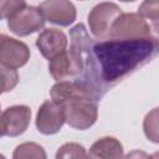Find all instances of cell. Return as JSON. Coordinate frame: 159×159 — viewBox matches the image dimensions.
I'll list each match as a JSON object with an SVG mask.
<instances>
[{"label":"cell","mask_w":159,"mask_h":159,"mask_svg":"<svg viewBox=\"0 0 159 159\" xmlns=\"http://www.w3.org/2000/svg\"><path fill=\"white\" fill-rule=\"evenodd\" d=\"M158 51V39L94 41L80 81L88 84L101 99L118 82L150 62Z\"/></svg>","instance_id":"6da1fadb"},{"label":"cell","mask_w":159,"mask_h":159,"mask_svg":"<svg viewBox=\"0 0 159 159\" xmlns=\"http://www.w3.org/2000/svg\"><path fill=\"white\" fill-rule=\"evenodd\" d=\"M50 94L52 101L61 106L65 122L70 127L84 130L96 123L99 99L84 82L80 80L57 82Z\"/></svg>","instance_id":"7a4b0ae2"},{"label":"cell","mask_w":159,"mask_h":159,"mask_svg":"<svg viewBox=\"0 0 159 159\" xmlns=\"http://www.w3.org/2000/svg\"><path fill=\"white\" fill-rule=\"evenodd\" d=\"M70 50L66 48L48 62V71L57 82L80 80L83 76L94 40L80 22L70 30Z\"/></svg>","instance_id":"3957f363"},{"label":"cell","mask_w":159,"mask_h":159,"mask_svg":"<svg viewBox=\"0 0 159 159\" xmlns=\"http://www.w3.org/2000/svg\"><path fill=\"white\" fill-rule=\"evenodd\" d=\"M158 39V27L138 12L122 14L113 22L109 40H145Z\"/></svg>","instance_id":"277c9868"},{"label":"cell","mask_w":159,"mask_h":159,"mask_svg":"<svg viewBox=\"0 0 159 159\" xmlns=\"http://www.w3.org/2000/svg\"><path fill=\"white\" fill-rule=\"evenodd\" d=\"M122 14V9L114 2H101L96 5L88 15V25L92 35L98 41L109 40L112 25Z\"/></svg>","instance_id":"5b68a950"},{"label":"cell","mask_w":159,"mask_h":159,"mask_svg":"<svg viewBox=\"0 0 159 159\" xmlns=\"http://www.w3.org/2000/svg\"><path fill=\"white\" fill-rule=\"evenodd\" d=\"M45 17L40 9L27 4L7 19V27L17 36H27L34 34L42 29Z\"/></svg>","instance_id":"8992f818"},{"label":"cell","mask_w":159,"mask_h":159,"mask_svg":"<svg viewBox=\"0 0 159 159\" xmlns=\"http://www.w3.org/2000/svg\"><path fill=\"white\" fill-rule=\"evenodd\" d=\"M30 58L27 45L20 40L0 34V65L9 68H19Z\"/></svg>","instance_id":"52a82bcc"},{"label":"cell","mask_w":159,"mask_h":159,"mask_svg":"<svg viewBox=\"0 0 159 159\" xmlns=\"http://www.w3.org/2000/svg\"><path fill=\"white\" fill-rule=\"evenodd\" d=\"M31 120V109L27 106H11L6 108L0 117V128L2 135L17 137L22 134Z\"/></svg>","instance_id":"ba28073f"},{"label":"cell","mask_w":159,"mask_h":159,"mask_svg":"<svg viewBox=\"0 0 159 159\" xmlns=\"http://www.w3.org/2000/svg\"><path fill=\"white\" fill-rule=\"evenodd\" d=\"M65 123V117L62 108L58 103L51 101H45L37 111L36 127L42 134L51 135L60 132Z\"/></svg>","instance_id":"9c48e42d"},{"label":"cell","mask_w":159,"mask_h":159,"mask_svg":"<svg viewBox=\"0 0 159 159\" xmlns=\"http://www.w3.org/2000/svg\"><path fill=\"white\" fill-rule=\"evenodd\" d=\"M45 21H50L55 25L68 26L76 20V7L67 0H48L43 1L39 6Z\"/></svg>","instance_id":"30bf717a"},{"label":"cell","mask_w":159,"mask_h":159,"mask_svg":"<svg viewBox=\"0 0 159 159\" xmlns=\"http://www.w3.org/2000/svg\"><path fill=\"white\" fill-rule=\"evenodd\" d=\"M67 36L58 29H45L36 40V46L41 55L51 61L67 48Z\"/></svg>","instance_id":"8fae6325"},{"label":"cell","mask_w":159,"mask_h":159,"mask_svg":"<svg viewBox=\"0 0 159 159\" xmlns=\"http://www.w3.org/2000/svg\"><path fill=\"white\" fill-rule=\"evenodd\" d=\"M88 159H123V147L113 137H103L96 140L89 150Z\"/></svg>","instance_id":"7c38bea8"},{"label":"cell","mask_w":159,"mask_h":159,"mask_svg":"<svg viewBox=\"0 0 159 159\" xmlns=\"http://www.w3.org/2000/svg\"><path fill=\"white\" fill-rule=\"evenodd\" d=\"M12 159H47V155L40 144L34 142H25L15 148Z\"/></svg>","instance_id":"4fadbf2b"},{"label":"cell","mask_w":159,"mask_h":159,"mask_svg":"<svg viewBox=\"0 0 159 159\" xmlns=\"http://www.w3.org/2000/svg\"><path fill=\"white\" fill-rule=\"evenodd\" d=\"M55 159H88V154L78 143H65L57 149Z\"/></svg>","instance_id":"5bb4252c"},{"label":"cell","mask_w":159,"mask_h":159,"mask_svg":"<svg viewBox=\"0 0 159 159\" xmlns=\"http://www.w3.org/2000/svg\"><path fill=\"white\" fill-rule=\"evenodd\" d=\"M19 82L17 71L0 65V94L12 91Z\"/></svg>","instance_id":"9a60e30c"},{"label":"cell","mask_w":159,"mask_h":159,"mask_svg":"<svg viewBox=\"0 0 159 159\" xmlns=\"http://www.w3.org/2000/svg\"><path fill=\"white\" fill-rule=\"evenodd\" d=\"M138 14L150 21L154 26L158 27V21H159V2L157 0L153 1H144L140 7Z\"/></svg>","instance_id":"2e32d148"},{"label":"cell","mask_w":159,"mask_h":159,"mask_svg":"<svg viewBox=\"0 0 159 159\" xmlns=\"http://www.w3.org/2000/svg\"><path fill=\"white\" fill-rule=\"evenodd\" d=\"M144 133L148 139L158 143V108H154L144 119Z\"/></svg>","instance_id":"e0dca14e"},{"label":"cell","mask_w":159,"mask_h":159,"mask_svg":"<svg viewBox=\"0 0 159 159\" xmlns=\"http://www.w3.org/2000/svg\"><path fill=\"white\" fill-rule=\"evenodd\" d=\"M26 2L24 0H7V1H0V20L6 17L9 19L12 16L16 11L21 10Z\"/></svg>","instance_id":"ac0fdd59"},{"label":"cell","mask_w":159,"mask_h":159,"mask_svg":"<svg viewBox=\"0 0 159 159\" xmlns=\"http://www.w3.org/2000/svg\"><path fill=\"white\" fill-rule=\"evenodd\" d=\"M124 159H149V155L143 150H132L124 157Z\"/></svg>","instance_id":"d6986e66"},{"label":"cell","mask_w":159,"mask_h":159,"mask_svg":"<svg viewBox=\"0 0 159 159\" xmlns=\"http://www.w3.org/2000/svg\"><path fill=\"white\" fill-rule=\"evenodd\" d=\"M149 159H158V153H154V154L149 155Z\"/></svg>","instance_id":"ffe728a7"},{"label":"cell","mask_w":159,"mask_h":159,"mask_svg":"<svg viewBox=\"0 0 159 159\" xmlns=\"http://www.w3.org/2000/svg\"><path fill=\"white\" fill-rule=\"evenodd\" d=\"M0 159H6V158H5V157H4L2 154H0Z\"/></svg>","instance_id":"44dd1931"},{"label":"cell","mask_w":159,"mask_h":159,"mask_svg":"<svg viewBox=\"0 0 159 159\" xmlns=\"http://www.w3.org/2000/svg\"><path fill=\"white\" fill-rule=\"evenodd\" d=\"M0 117H1V112H0ZM0 137H2V133H1V128H0Z\"/></svg>","instance_id":"7402d4cb"}]
</instances>
